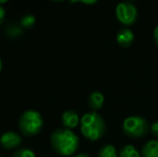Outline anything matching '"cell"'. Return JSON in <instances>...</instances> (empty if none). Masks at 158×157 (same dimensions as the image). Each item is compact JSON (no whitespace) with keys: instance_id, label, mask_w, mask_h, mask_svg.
<instances>
[{"instance_id":"cell-5","label":"cell","mask_w":158,"mask_h":157,"mask_svg":"<svg viewBox=\"0 0 158 157\" xmlns=\"http://www.w3.org/2000/svg\"><path fill=\"white\" fill-rule=\"evenodd\" d=\"M115 15L121 24L125 26L132 25L138 16V10L131 2H121L116 6Z\"/></svg>"},{"instance_id":"cell-11","label":"cell","mask_w":158,"mask_h":157,"mask_svg":"<svg viewBox=\"0 0 158 157\" xmlns=\"http://www.w3.org/2000/svg\"><path fill=\"white\" fill-rule=\"evenodd\" d=\"M6 35L9 38H19L23 35V28L21 27V25L17 24H10L8 27L6 28Z\"/></svg>"},{"instance_id":"cell-4","label":"cell","mask_w":158,"mask_h":157,"mask_svg":"<svg viewBox=\"0 0 158 157\" xmlns=\"http://www.w3.org/2000/svg\"><path fill=\"white\" fill-rule=\"evenodd\" d=\"M151 129L150 124L144 118L139 115H131L124 119L123 131L126 136L132 139H138L145 136Z\"/></svg>"},{"instance_id":"cell-7","label":"cell","mask_w":158,"mask_h":157,"mask_svg":"<svg viewBox=\"0 0 158 157\" xmlns=\"http://www.w3.org/2000/svg\"><path fill=\"white\" fill-rule=\"evenodd\" d=\"M61 122H63V125L64 128L71 130L73 128L77 127L81 119H80V116L77 113V111H74V110H67L61 115Z\"/></svg>"},{"instance_id":"cell-19","label":"cell","mask_w":158,"mask_h":157,"mask_svg":"<svg viewBox=\"0 0 158 157\" xmlns=\"http://www.w3.org/2000/svg\"><path fill=\"white\" fill-rule=\"evenodd\" d=\"M73 157H89V155L86 154V153H80V154H77V155L73 156Z\"/></svg>"},{"instance_id":"cell-21","label":"cell","mask_w":158,"mask_h":157,"mask_svg":"<svg viewBox=\"0 0 158 157\" xmlns=\"http://www.w3.org/2000/svg\"><path fill=\"white\" fill-rule=\"evenodd\" d=\"M0 157H1V156H0Z\"/></svg>"},{"instance_id":"cell-17","label":"cell","mask_w":158,"mask_h":157,"mask_svg":"<svg viewBox=\"0 0 158 157\" xmlns=\"http://www.w3.org/2000/svg\"><path fill=\"white\" fill-rule=\"evenodd\" d=\"M4 16H6V11H4V9L2 8L1 6H0V25H1V24L3 23Z\"/></svg>"},{"instance_id":"cell-14","label":"cell","mask_w":158,"mask_h":157,"mask_svg":"<svg viewBox=\"0 0 158 157\" xmlns=\"http://www.w3.org/2000/svg\"><path fill=\"white\" fill-rule=\"evenodd\" d=\"M35 17L32 14H26L19 21V25L23 29H29L35 26Z\"/></svg>"},{"instance_id":"cell-3","label":"cell","mask_w":158,"mask_h":157,"mask_svg":"<svg viewBox=\"0 0 158 157\" xmlns=\"http://www.w3.org/2000/svg\"><path fill=\"white\" fill-rule=\"evenodd\" d=\"M19 127L25 137L37 136L43 127V118L35 110H27L19 118Z\"/></svg>"},{"instance_id":"cell-1","label":"cell","mask_w":158,"mask_h":157,"mask_svg":"<svg viewBox=\"0 0 158 157\" xmlns=\"http://www.w3.org/2000/svg\"><path fill=\"white\" fill-rule=\"evenodd\" d=\"M51 144L57 154L61 156H71L79 149L80 140L72 130L59 128L51 136Z\"/></svg>"},{"instance_id":"cell-15","label":"cell","mask_w":158,"mask_h":157,"mask_svg":"<svg viewBox=\"0 0 158 157\" xmlns=\"http://www.w3.org/2000/svg\"><path fill=\"white\" fill-rule=\"evenodd\" d=\"M12 157H35V154L29 149H21L15 152Z\"/></svg>"},{"instance_id":"cell-18","label":"cell","mask_w":158,"mask_h":157,"mask_svg":"<svg viewBox=\"0 0 158 157\" xmlns=\"http://www.w3.org/2000/svg\"><path fill=\"white\" fill-rule=\"evenodd\" d=\"M154 40H155V43H156L158 46V26L154 30Z\"/></svg>"},{"instance_id":"cell-16","label":"cell","mask_w":158,"mask_h":157,"mask_svg":"<svg viewBox=\"0 0 158 157\" xmlns=\"http://www.w3.org/2000/svg\"><path fill=\"white\" fill-rule=\"evenodd\" d=\"M151 131L155 137H158V121L151 125Z\"/></svg>"},{"instance_id":"cell-6","label":"cell","mask_w":158,"mask_h":157,"mask_svg":"<svg viewBox=\"0 0 158 157\" xmlns=\"http://www.w3.org/2000/svg\"><path fill=\"white\" fill-rule=\"evenodd\" d=\"M22 143V137L14 131H6L0 137V144L2 147L12 150L19 147Z\"/></svg>"},{"instance_id":"cell-13","label":"cell","mask_w":158,"mask_h":157,"mask_svg":"<svg viewBox=\"0 0 158 157\" xmlns=\"http://www.w3.org/2000/svg\"><path fill=\"white\" fill-rule=\"evenodd\" d=\"M118 157H140V153L133 145L127 144L119 151Z\"/></svg>"},{"instance_id":"cell-8","label":"cell","mask_w":158,"mask_h":157,"mask_svg":"<svg viewBox=\"0 0 158 157\" xmlns=\"http://www.w3.org/2000/svg\"><path fill=\"white\" fill-rule=\"evenodd\" d=\"M135 40V35L129 28H122L116 35V41L123 48H128L132 44Z\"/></svg>"},{"instance_id":"cell-2","label":"cell","mask_w":158,"mask_h":157,"mask_svg":"<svg viewBox=\"0 0 158 157\" xmlns=\"http://www.w3.org/2000/svg\"><path fill=\"white\" fill-rule=\"evenodd\" d=\"M81 132L86 139L97 141L106 132V123L97 112H88L81 118Z\"/></svg>"},{"instance_id":"cell-9","label":"cell","mask_w":158,"mask_h":157,"mask_svg":"<svg viewBox=\"0 0 158 157\" xmlns=\"http://www.w3.org/2000/svg\"><path fill=\"white\" fill-rule=\"evenodd\" d=\"M143 157H158V141L150 140L142 147Z\"/></svg>"},{"instance_id":"cell-20","label":"cell","mask_w":158,"mask_h":157,"mask_svg":"<svg viewBox=\"0 0 158 157\" xmlns=\"http://www.w3.org/2000/svg\"><path fill=\"white\" fill-rule=\"evenodd\" d=\"M1 70H2V60L0 58V72H1Z\"/></svg>"},{"instance_id":"cell-12","label":"cell","mask_w":158,"mask_h":157,"mask_svg":"<svg viewBox=\"0 0 158 157\" xmlns=\"http://www.w3.org/2000/svg\"><path fill=\"white\" fill-rule=\"evenodd\" d=\"M97 157H118L116 149L112 144H106L99 150Z\"/></svg>"},{"instance_id":"cell-10","label":"cell","mask_w":158,"mask_h":157,"mask_svg":"<svg viewBox=\"0 0 158 157\" xmlns=\"http://www.w3.org/2000/svg\"><path fill=\"white\" fill-rule=\"evenodd\" d=\"M104 96L100 92H93L88 98V105L93 110H99L103 107Z\"/></svg>"}]
</instances>
